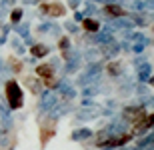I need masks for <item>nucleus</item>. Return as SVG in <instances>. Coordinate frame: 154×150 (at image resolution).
I'll return each mask as SVG.
<instances>
[{
  "label": "nucleus",
  "mask_w": 154,
  "mask_h": 150,
  "mask_svg": "<svg viewBox=\"0 0 154 150\" xmlns=\"http://www.w3.org/2000/svg\"><path fill=\"white\" fill-rule=\"evenodd\" d=\"M4 102L12 112H14V110H20L24 106L22 86H20L18 80H14V78H10V80L4 82Z\"/></svg>",
  "instance_id": "f257e3e1"
},
{
  "label": "nucleus",
  "mask_w": 154,
  "mask_h": 150,
  "mask_svg": "<svg viewBox=\"0 0 154 150\" xmlns=\"http://www.w3.org/2000/svg\"><path fill=\"white\" fill-rule=\"evenodd\" d=\"M100 76H102V62H90V64H86L84 74L78 78V84H80V86H90V84H98Z\"/></svg>",
  "instance_id": "f03ea898"
},
{
  "label": "nucleus",
  "mask_w": 154,
  "mask_h": 150,
  "mask_svg": "<svg viewBox=\"0 0 154 150\" xmlns=\"http://www.w3.org/2000/svg\"><path fill=\"white\" fill-rule=\"evenodd\" d=\"M38 12L50 18H62L66 14V6L62 2H58V0H54V2L46 0V2H38Z\"/></svg>",
  "instance_id": "7ed1b4c3"
},
{
  "label": "nucleus",
  "mask_w": 154,
  "mask_h": 150,
  "mask_svg": "<svg viewBox=\"0 0 154 150\" xmlns=\"http://www.w3.org/2000/svg\"><path fill=\"white\" fill-rule=\"evenodd\" d=\"M58 104V92L54 90H46V92H40V104H38V114H46L48 110Z\"/></svg>",
  "instance_id": "20e7f679"
},
{
  "label": "nucleus",
  "mask_w": 154,
  "mask_h": 150,
  "mask_svg": "<svg viewBox=\"0 0 154 150\" xmlns=\"http://www.w3.org/2000/svg\"><path fill=\"white\" fill-rule=\"evenodd\" d=\"M122 118H124L126 122H134V124L140 126V122L144 120V108L142 106H126V108L122 110Z\"/></svg>",
  "instance_id": "39448f33"
},
{
  "label": "nucleus",
  "mask_w": 154,
  "mask_h": 150,
  "mask_svg": "<svg viewBox=\"0 0 154 150\" xmlns=\"http://www.w3.org/2000/svg\"><path fill=\"white\" fill-rule=\"evenodd\" d=\"M54 92H60L66 100H72L76 96V90L72 88V84H68L66 78H62L60 82H56V88H54Z\"/></svg>",
  "instance_id": "423d86ee"
},
{
  "label": "nucleus",
  "mask_w": 154,
  "mask_h": 150,
  "mask_svg": "<svg viewBox=\"0 0 154 150\" xmlns=\"http://www.w3.org/2000/svg\"><path fill=\"white\" fill-rule=\"evenodd\" d=\"M150 76H152V64L144 60L142 64L136 66V80L140 82V84H144V82H148Z\"/></svg>",
  "instance_id": "0eeeda50"
},
{
  "label": "nucleus",
  "mask_w": 154,
  "mask_h": 150,
  "mask_svg": "<svg viewBox=\"0 0 154 150\" xmlns=\"http://www.w3.org/2000/svg\"><path fill=\"white\" fill-rule=\"evenodd\" d=\"M108 16H112V18H122V16H126L128 12L122 8V4H118V2H106L104 4V8H102Z\"/></svg>",
  "instance_id": "6e6552de"
},
{
  "label": "nucleus",
  "mask_w": 154,
  "mask_h": 150,
  "mask_svg": "<svg viewBox=\"0 0 154 150\" xmlns=\"http://www.w3.org/2000/svg\"><path fill=\"white\" fill-rule=\"evenodd\" d=\"M132 140V136L130 134H122V136H110L108 140H106V146L104 148H122V146H126L128 142Z\"/></svg>",
  "instance_id": "1a4fd4ad"
},
{
  "label": "nucleus",
  "mask_w": 154,
  "mask_h": 150,
  "mask_svg": "<svg viewBox=\"0 0 154 150\" xmlns=\"http://www.w3.org/2000/svg\"><path fill=\"white\" fill-rule=\"evenodd\" d=\"M104 130L108 132V136H122V134H124V130H126V120H124V118H120V120L110 122Z\"/></svg>",
  "instance_id": "9d476101"
},
{
  "label": "nucleus",
  "mask_w": 154,
  "mask_h": 150,
  "mask_svg": "<svg viewBox=\"0 0 154 150\" xmlns=\"http://www.w3.org/2000/svg\"><path fill=\"white\" fill-rule=\"evenodd\" d=\"M68 110H72V106H70L68 102H62V104H54L46 114H48V118L50 120H56V118H60V116H64Z\"/></svg>",
  "instance_id": "9b49d317"
},
{
  "label": "nucleus",
  "mask_w": 154,
  "mask_h": 150,
  "mask_svg": "<svg viewBox=\"0 0 154 150\" xmlns=\"http://www.w3.org/2000/svg\"><path fill=\"white\" fill-rule=\"evenodd\" d=\"M54 72H56V66H54V62H46V64H38L36 66V78H52L54 76Z\"/></svg>",
  "instance_id": "f8f14e48"
},
{
  "label": "nucleus",
  "mask_w": 154,
  "mask_h": 150,
  "mask_svg": "<svg viewBox=\"0 0 154 150\" xmlns=\"http://www.w3.org/2000/svg\"><path fill=\"white\" fill-rule=\"evenodd\" d=\"M82 28H84L88 34H96V32H100V30H102V24L98 22L96 18L84 16V20H82Z\"/></svg>",
  "instance_id": "ddd939ff"
},
{
  "label": "nucleus",
  "mask_w": 154,
  "mask_h": 150,
  "mask_svg": "<svg viewBox=\"0 0 154 150\" xmlns=\"http://www.w3.org/2000/svg\"><path fill=\"white\" fill-rule=\"evenodd\" d=\"M48 54H50V48L46 46V44H42V42H34V44H32V46H30V56L34 58H44V56H48Z\"/></svg>",
  "instance_id": "4468645a"
},
{
  "label": "nucleus",
  "mask_w": 154,
  "mask_h": 150,
  "mask_svg": "<svg viewBox=\"0 0 154 150\" xmlns=\"http://www.w3.org/2000/svg\"><path fill=\"white\" fill-rule=\"evenodd\" d=\"M100 112H102V110H100V106H96L94 110H88L86 106H82V108L76 112V118H78V120H92V118H96Z\"/></svg>",
  "instance_id": "2eb2a0df"
},
{
  "label": "nucleus",
  "mask_w": 154,
  "mask_h": 150,
  "mask_svg": "<svg viewBox=\"0 0 154 150\" xmlns=\"http://www.w3.org/2000/svg\"><path fill=\"white\" fill-rule=\"evenodd\" d=\"M24 18V8L22 6H14L10 12H8V22H10V26H16V24L22 22Z\"/></svg>",
  "instance_id": "dca6fc26"
},
{
  "label": "nucleus",
  "mask_w": 154,
  "mask_h": 150,
  "mask_svg": "<svg viewBox=\"0 0 154 150\" xmlns=\"http://www.w3.org/2000/svg\"><path fill=\"white\" fill-rule=\"evenodd\" d=\"M92 130L90 128H76L74 132L70 134V140L72 142H82V140H88V138H92Z\"/></svg>",
  "instance_id": "f3484780"
},
{
  "label": "nucleus",
  "mask_w": 154,
  "mask_h": 150,
  "mask_svg": "<svg viewBox=\"0 0 154 150\" xmlns=\"http://www.w3.org/2000/svg\"><path fill=\"white\" fill-rule=\"evenodd\" d=\"M58 48L62 52V60L70 56V50H72V42H70V36H60L58 38Z\"/></svg>",
  "instance_id": "a211bd4d"
},
{
  "label": "nucleus",
  "mask_w": 154,
  "mask_h": 150,
  "mask_svg": "<svg viewBox=\"0 0 154 150\" xmlns=\"http://www.w3.org/2000/svg\"><path fill=\"white\" fill-rule=\"evenodd\" d=\"M84 58H86V64H90V62H100L102 52H100V48H90V50H86Z\"/></svg>",
  "instance_id": "6ab92c4d"
},
{
  "label": "nucleus",
  "mask_w": 154,
  "mask_h": 150,
  "mask_svg": "<svg viewBox=\"0 0 154 150\" xmlns=\"http://www.w3.org/2000/svg\"><path fill=\"white\" fill-rule=\"evenodd\" d=\"M14 28V32L18 34V38H22V40H26V38H30V26L28 24H16V26H12Z\"/></svg>",
  "instance_id": "aec40b11"
},
{
  "label": "nucleus",
  "mask_w": 154,
  "mask_h": 150,
  "mask_svg": "<svg viewBox=\"0 0 154 150\" xmlns=\"http://www.w3.org/2000/svg\"><path fill=\"white\" fill-rule=\"evenodd\" d=\"M96 94H100V86H98V84H90V86L82 88V96H84V98H92V96H96Z\"/></svg>",
  "instance_id": "412c9836"
},
{
  "label": "nucleus",
  "mask_w": 154,
  "mask_h": 150,
  "mask_svg": "<svg viewBox=\"0 0 154 150\" xmlns=\"http://www.w3.org/2000/svg\"><path fill=\"white\" fill-rule=\"evenodd\" d=\"M10 30H12V26H10V24H2V28H0V46H4L6 42H8Z\"/></svg>",
  "instance_id": "4be33fe9"
},
{
  "label": "nucleus",
  "mask_w": 154,
  "mask_h": 150,
  "mask_svg": "<svg viewBox=\"0 0 154 150\" xmlns=\"http://www.w3.org/2000/svg\"><path fill=\"white\" fill-rule=\"evenodd\" d=\"M106 70H108V74H110V76H118V74H120V62L112 60V62L106 66Z\"/></svg>",
  "instance_id": "5701e85b"
},
{
  "label": "nucleus",
  "mask_w": 154,
  "mask_h": 150,
  "mask_svg": "<svg viewBox=\"0 0 154 150\" xmlns=\"http://www.w3.org/2000/svg\"><path fill=\"white\" fill-rule=\"evenodd\" d=\"M96 10H98V8L88 0V2L84 4V10H82V12H84V16H92V14H96Z\"/></svg>",
  "instance_id": "b1692460"
},
{
  "label": "nucleus",
  "mask_w": 154,
  "mask_h": 150,
  "mask_svg": "<svg viewBox=\"0 0 154 150\" xmlns=\"http://www.w3.org/2000/svg\"><path fill=\"white\" fill-rule=\"evenodd\" d=\"M64 30H66V32H70V34H76L80 28H78V24H76L74 20H72V22L68 20V22H64Z\"/></svg>",
  "instance_id": "393cba45"
},
{
  "label": "nucleus",
  "mask_w": 154,
  "mask_h": 150,
  "mask_svg": "<svg viewBox=\"0 0 154 150\" xmlns=\"http://www.w3.org/2000/svg\"><path fill=\"white\" fill-rule=\"evenodd\" d=\"M26 84H28V88H30L34 94L40 92V82H36V78H28V80H26Z\"/></svg>",
  "instance_id": "a878e982"
},
{
  "label": "nucleus",
  "mask_w": 154,
  "mask_h": 150,
  "mask_svg": "<svg viewBox=\"0 0 154 150\" xmlns=\"http://www.w3.org/2000/svg\"><path fill=\"white\" fill-rule=\"evenodd\" d=\"M10 44H12V48L16 50V54H24V46H22V42L18 40V38H14V40H12Z\"/></svg>",
  "instance_id": "bb28decb"
},
{
  "label": "nucleus",
  "mask_w": 154,
  "mask_h": 150,
  "mask_svg": "<svg viewBox=\"0 0 154 150\" xmlns=\"http://www.w3.org/2000/svg\"><path fill=\"white\" fill-rule=\"evenodd\" d=\"M142 12H154V0H142Z\"/></svg>",
  "instance_id": "cd10ccee"
},
{
  "label": "nucleus",
  "mask_w": 154,
  "mask_h": 150,
  "mask_svg": "<svg viewBox=\"0 0 154 150\" xmlns=\"http://www.w3.org/2000/svg\"><path fill=\"white\" fill-rule=\"evenodd\" d=\"M66 4L70 6V10H78V8H80V4H82V0H68Z\"/></svg>",
  "instance_id": "c85d7f7f"
},
{
  "label": "nucleus",
  "mask_w": 154,
  "mask_h": 150,
  "mask_svg": "<svg viewBox=\"0 0 154 150\" xmlns=\"http://www.w3.org/2000/svg\"><path fill=\"white\" fill-rule=\"evenodd\" d=\"M82 20H84V12L74 10V22H82Z\"/></svg>",
  "instance_id": "c756f323"
},
{
  "label": "nucleus",
  "mask_w": 154,
  "mask_h": 150,
  "mask_svg": "<svg viewBox=\"0 0 154 150\" xmlns=\"http://www.w3.org/2000/svg\"><path fill=\"white\" fill-rule=\"evenodd\" d=\"M136 92H138V94H146V86L138 82V86H136Z\"/></svg>",
  "instance_id": "7c9ffc66"
},
{
  "label": "nucleus",
  "mask_w": 154,
  "mask_h": 150,
  "mask_svg": "<svg viewBox=\"0 0 154 150\" xmlns=\"http://www.w3.org/2000/svg\"><path fill=\"white\" fill-rule=\"evenodd\" d=\"M120 150H140V148H138V146H122Z\"/></svg>",
  "instance_id": "2f4dec72"
},
{
  "label": "nucleus",
  "mask_w": 154,
  "mask_h": 150,
  "mask_svg": "<svg viewBox=\"0 0 154 150\" xmlns=\"http://www.w3.org/2000/svg\"><path fill=\"white\" fill-rule=\"evenodd\" d=\"M142 150H154V140H152V142H150V144H146V146H144Z\"/></svg>",
  "instance_id": "473e14b6"
},
{
  "label": "nucleus",
  "mask_w": 154,
  "mask_h": 150,
  "mask_svg": "<svg viewBox=\"0 0 154 150\" xmlns=\"http://www.w3.org/2000/svg\"><path fill=\"white\" fill-rule=\"evenodd\" d=\"M22 4H38L36 0H22Z\"/></svg>",
  "instance_id": "72a5a7b5"
},
{
  "label": "nucleus",
  "mask_w": 154,
  "mask_h": 150,
  "mask_svg": "<svg viewBox=\"0 0 154 150\" xmlns=\"http://www.w3.org/2000/svg\"><path fill=\"white\" fill-rule=\"evenodd\" d=\"M148 84H150V86H154V76H150V78H148Z\"/></svg>",
  "instance_id": "f704fd0d"
},
{
  "label": "nucleus",
  "mask_w": 154,
  "mask_h": 150,
  "mask_svg": "<svg viewBox=\"0 0 154 150\" xmlns=\"http://www.w3.org/2000/svg\"><path fill=\"white\" fill-rule=\"evenodd\" d=\"M4 70V62H2V58H0V72Z\"/></svg>",
  "instance_id": "c9c22d12"
},
{
  "label": "nucleus",
  "mask_w": 154,
  "mask_h": 150,
  "mask_svg": "<svg viewBox=\"0 0 154 150\" xmlns=\"http://www.w3.org/2000/svg\"><path fill=\"white\" fill-rule=\"evenodd\" d=\"M36 2H46V0H36Z\"/></svg>",
  "instance_id": "e433bc0d"
},
{
  "label": "nucleus",
  "mask_w": 154,
  "mask_h": 150,
  "mask_svg": "<svg viewBox=\"0 0 154 150\" xmlns=\"http://www.w3.org/2000/svg\"><path fill=\"white\" fill-rule=\"evenodd\" d=\"M102 150H112V148H102Z\"/></svg>",
  "instance_id": "4c0bfd02"
},
{
  "label": "nucleus",
  "mask_w": 154,
  "mask_h": 150,
  "mask_svg": "<svg viewBox=\"0 0 154 150\" xmlns=\"http://www.w3.org/2000/svg\"><path fill=\"white\" fill-rule=\"evenodd\" d=\"M0 28H2V22H0Z\"/></svg>",
  "instance_id": "58836bf2"
}]
</instances>
